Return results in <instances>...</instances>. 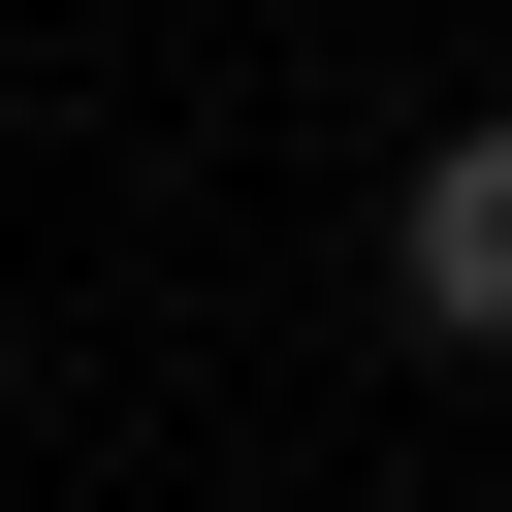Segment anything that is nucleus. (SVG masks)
<instances>
[{"label": "nucleus", "instance_id": "f257e3e1", "mask_svg": "<svg viewBox=\"0 0 512 512\" xmlns=\"http://www.w3.org/2000/svg\"><path fill=\"white\" fill-rule=\"evenodd\" d=\"M384 288H416L448 352H512V128H448V160L384 192Z\"/></svg>", "mask_w": 512, "mask_h": 512}]
</instances>
